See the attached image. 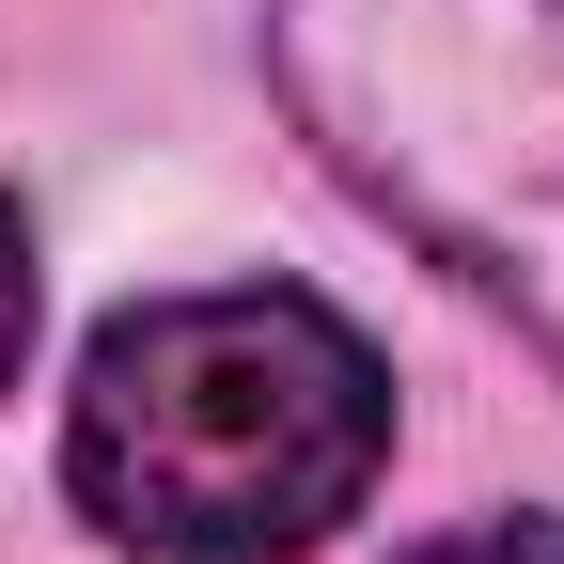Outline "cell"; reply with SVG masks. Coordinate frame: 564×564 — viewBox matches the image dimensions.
I'll use <instances>...</instances> for the list:
<instances>
[{
    "mask_svg": "<svg viewBox=\"0 0 564 564\" xmlns=\"http://www.w3.org/2000/svg\"><path fill=\"white\" fill-rule=\"evenodd\" d=\"M392 377L299 282H204L95 329L63 392V486L141 564H299L377 502Z\"/></svg>",
    "mask_w": 564,
    "mask_h": 564,
    "instance_id": "1",
    "label": "cell"
},
{
    "mask_svg": "<svg viewBox=\"0 0 564 564\" xmlns=\"http://www.w3.org/2000/svg\"><path fill=\"white\" fill-rule=\"evenodd\" d=\"M314 158L564 361V0H267Z\"/></svg>",
    "mask_w": 564,
    "mask_h": 564,
    "instance_id": "2",
    "label": "cell"
},
{
    "mask_svg": "<svg viewBox=\"0 0 564 564\" xmlns=\"http://www.w3.org/2000/svg\"><path fill=\"white\" fill-rule=\"evenodd\" d=\"M408 564H564V518H470V533L408 549Z\"/></svg>",
    "mask_w": 564,
    "mask_h": 564,
    "instance_id": "3",
    "label": "cell"
},
{
    "mask_svg": "<svg viewBox=\"0 0 564 564\" xmlns=\"http://www.w3.org/2000/svg\"><path fill=\"white\" fill-rule=\"evenodd\" d=\"M17 361H32V220L0 204V392H17Z\"/></svg>",
    "mask_w": 564,
    "mask_h": 564,
    "instance_id": "4",
    "label": "cell"
}]
</instances>
